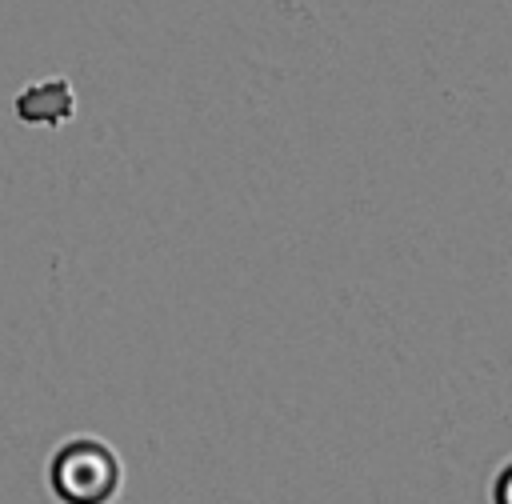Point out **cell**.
<instances>
[{
	"label": "cell",
	"instance_id": "obj_1",
	"mask_svg": "<svg viewBox=\"0 0 512 504\" xmlns=\"http://www.w3.org/2000/svg\"><path fill=\"white\" fill-rule=\"evenodd\" d=\"M56 464H60V468H56L60 492H68V500H80V504L104 500V496L116 488V480H120L116 456H112L104 444H92V440L72 444Z\"/></svg>",
	"mask_w": 512,
	"mask_h": 504
},
{
	"label": "cell",
	"instance_id": "obj_2",
	"mask_svg": "<svg viewBox=\"0 0 512 504\" xmlns=\"http://www.w3.org/2000/svg\"><path fill=\"white\" fill-rule=\"evenodd\" d=\"M72 108H76V96L64 76L36 80L16 96V116L28 124H64L72 116Z\"/></svg>",
	"mask_w": 512,
	"mask_h": 504
},
{
	"label": "cell",
	"instance_id": "obj_3",
	"mask_svg": "<svg viewBox=\"0 0 512 504\" xmlns=\"http://www.w3.org/2000/svg\"><path fill=\"white\" fill-rule=\"evenodd\" d=\"M492 504H512V456L500 464V472L492 480Z\"/></svg>",
	"mask_w": 512,
	"mask_h": 504
}]
</instances>
